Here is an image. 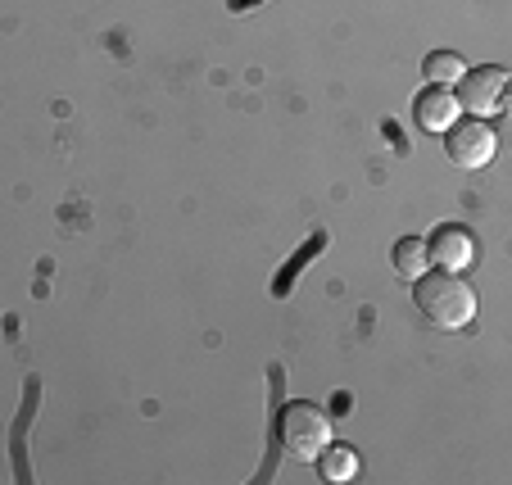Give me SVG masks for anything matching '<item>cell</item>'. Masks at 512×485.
Instances as JSON below:
<instances>
[{"label": "cell", "instance_id": "1", "mask_svg": "<svg viewBox=\"0 0 512 485\" xmlns=\"http://www.w3.org/2000/svg\"><path fill=\"white\" fill-rule=\"evenodd\" d=\"M417 291H413V304L417 313H422L431 327L440 331H458L467 327V322L476 318V291L458 277V272H445V268H426L422 277H417Z\"/></svg>", "mask_w": 512, "mask_h": 485}, {"label": "cell", "instance_id": "2", "mask_svg": "<svg viewBox=\"0 0 512 485\" xmlns=\"http://www.w3.org/2000/svg\"><path fill=\"white\" fill-rule=\"evenodd\" d=\"M331 436H336V431H331V418L318 404L290 399V404L277 413V440L295 463H313V458L331 445Z\"/></svg>", "mask_w": 512, "mask_h": 485}, {"label": "cell", "instance_id": "3", "mask_svg": "<svg viewBox=\"0 0 512 485\" xmlns=\"http://www.w3.org/2000/svg\"><path fill=\"white\" fill-rule=\"evenodd\" d=\"M503 96H508V73L499 64L467 68L463 78L454 82V100L467 118H494L503 109Z\"/></svg>", "mask_w": 512, "mask_h": 485}, {"label": "cell", "instance_id": "4", "mask_svg": "<svg viewBox=\"0 0 512 485\" xmlns=\"http://www.w3.org/2000/svg\"><path fill=\"white\" fill-rule=\"evenodd\" d=\"M494 127L485 118H458L445 132V155L454 159L458 168H485L494 159Z\"/></svg>", "mask_w": 512, "mask_h": 485}, {"label": "cell", "instance_id": "5", "mask_svg": "<svg viewBox=\"0 0 512 485\" xmlns=\"http://www.w3.org/2000/svg\"><path fill=\"white\" fill-rule=\"evenodd\" d=\"M426 259H431V268H445V272L467 268V263L476 259L472 232H467V227H458V223L435 227V232L426 236Z\"/></svg>", "mask_w": 512, "mask_h": 485}, {"label": "cell", "instance_id": "6", "mask_svg": "<svg viewBox=\"0 0 512 485\" xmlns=\"http://www.w3.org/2000/svg\"><path fill=\"white\" fill-rule=\"evenodd\" d=\"M458 100H454V87H426L422 96L413 100V118L422 132H449L458 123Z\"/></svg>", "mask_w": 512, "mask_h": 485}, {"label": "cell", "instance_id": "7", "mask_svg": "<svg viewBox=\"0 0 512 485\" xmlns=\"http://www.w3.org/2000/svg\"><path fill=\"white\" fill-rule=\"evenodd\" d=\"M463 73H467V64L458 50H431V55L422 59V78L431 82V87H454Z\"/></svg>", "mask_w": 512, "mask_h": 485}, {"label": "cell", "instance_id": "8", "mask_svg": "<svg viewBox=\"0 0 512 485\" xmlns=\"http://www.w3.org/2000/svg\"><path fill=\"white\" fill-rule=\"evenodd\" d=\"M390 263H395L399 277L417 282V277L431 268V259H426V241H422V236H404V241H395V250H390Z\"/></svg>", "mask_w": 512, "mask_h": 485}, {"label": "cell", "instance_id": "9", "mask_svg": "<svg viewBox=\"0 0 512 485\" xmlns=\"http://www.w3.org/2000/svg\"><path fill=\"white\" fill-rule=\"evenodd\" d=\"M313 463H318L322 481H354V476H358V454H354V449H345V445H336V440H331V445L322 449Z\"/></svg>", "mask_w": 512, "mask_h": 485}]
</instances>
